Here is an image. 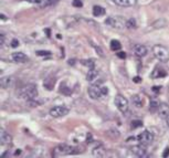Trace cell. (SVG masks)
<instances>
[{
  "instance_id": "cell-28",
  "label": "cell",
  "mask_w": 169,
  "mask_h": 158,
  "mask_svg": "<svg viewBox=\"0 0 169 158\" xmlns=\"http://www.w3.org/2000/svg\"><path fill=\"white\" fill-rule=\"evenodd\" d=\"M35 54L38 56H49L51 55V51H47V50H38L35 52Z\"/></svg>"
},
{
  "instance_id": "cell-39",
  "label": "cell",
  "mask_w": 169,
  "mask_h": 158,
  "mask_svg": "<svg viewBox=\"0 0 169 158\" xmlns=\"http://www.w3.org/2000/svg\"><path fill=\"white\" fill-rule=\"evenodd\" d=\"M160 89V86H153V91L154 92H158Z\"/></svg>"
},
{
  "instance_id": "cell-38",
  "label": "cell",
  "mask_w": 169,
  "mask_h": 158,
  "mask_svg": "<svg viewBox=\"0 0 169 158\" xmlns=\"http://www.w3.org/2000/svg\"><path fill=\"white\" fill-rule=\"evenodd\" d=\"M95 49L97 50V52H99V56H103V55H104V54H103V52L101 51V50H99V49L97 48V47H95Z\"/></svg>"
},
{
  "instance_id": "cell-14",
  "label": "cell",
  "mask_w": 169,
  "mask_h": 158,
  "mask_svg": "<svg viewBox=\"0 0 169 158\" xmlns=\"http://www.w3.org/2000/svg\"><path fill=\"white\" fill-rule=\"evenodd\" d=\"M158 113H159V116L161 118H166L169 115V105L166 103H160L159 108H158Z\"/></svg>"
},
{
  "instance_id": "cell-40",
  "label": "cell",
  "mask_w": 169,
  "mask_h": 158,
  "mask_svg": "<svg viewBox=\"0 0 169 158\" xmlns=\"http://www.w3.org/2000/svg\"><path fill=\"white\" fill-rule=\"evenodd\" d=\"M44 31H45V33L48 34V37H50V34H51V30H50V29H45Z\"/></svg>"
},
{
  "instance_id": "cell-8",
  "label": "cell",
  "mask_w": 169,
  "mask_h": 158,
  "mask_svg": "<svg viewBox=\"0 0 169 158\" xmlns=\"http://www.w3.org/2000/svg\"><path fill=\"white\" fill-rule=\"evenodd\" d=\"M87 93H89V97L92 98V100H99L101 95H102V91H101V87L99 85H96V84H93L91 86L89 87V90H87Z\"/></svg>"
},
{
  "instance_id": "cell-12",
  "label": "cell",
  "mask_w": 169,
  "mask_h": 158,
  "mask_svg": "<svg viewBox=\"0 0 169 158\" xmlns=\"http://www.w3.org/2000/svg\"><path fill=\"white\" fill-rule=\"evenodd\" d=\"M13 83V78L12 76H2L1 80H0V86L3 90H7L9 89Z\"/></svg>"
},
{
  "instance_id": "cell-30",
  "label": "cell",
  "mask_w": 169,
  "mask_h": 158,
  "mask_svg": "<svg viewBox=\"0 0 169 158\" xmlns=\"http://www.w3.org/2000/svg\"><path fill=\"white\" fill-rule=\"evenodd\" d=\"M72 5H73L74 7H77V8H81V7L83 6V3H82L81 0H73V1H72Z\"/></svg>"
},
{
  "instance_id": "cell-2",
  "label": "cell",
  "mask_w": 169,
  "mask_h": 158,
  "mask_svg": "<svg viewBox=\"0 0 169 158\" xmlns=\"http://www.w3.org/2000/svg\"><path fill=\"white\" fill-rule=\"evenodd\" d=\"M77 149L80 148L72 147V146L67 145V144H61V145L55 147L53 153H54V156H62V155H70V154H76V153L82 152V150H77Z\"/></svg>"
},
{
  "instance_id": "cell-13",
  "label": "cell",
  "mask_w": 169,
  "mask_h": 158,
  "mask_svg": "<svg viewBox=\"0 0 169 158\" xmlns=\"http://www.w3.org/2000/svg\"><path fill=\"white\" fill-rule=\"evenodd\" d=\"M112 1L119 7H133L137 3V0H112Z\"/></svg>"
},
{
  "instance_id": "cell-10",
  "label": "cell",
  "mask_w": 169,
  "mask_h": 158,
  "mask_svg": "<svg viewBox=\"0 0 169 158\" xmlns=\"http://www.w3.org/2000/svg\"><path fill=\"white\" fill-rule=\"evenodd\" d=\"M133 52H134V54L136 56H138V58H144L148 53V49H147V47H145L143 44H137L134 47Z\"/></svg>"
},
{
  "instance_id": "cell-34",
  "label": "cell",
  "mask_w": 169,
  "mask_h": 158,
  "mask_svg": "<svg viewBox=\"0 0 169 158\" xmlns=\"http://www.w3.org/2000/svg\"><path fill=\"white\" fill-rule=\"evenodd\" d=\"M168 155H169V147H167V148L165 149V152L163 153V157H167Z\"/></svg>"
},
{
  "instance_id": "cell-16",
  "label": "cell",
  "mask_w": 169,
  "mask_h": 158,
  "mask_svg": "<svg viewBox=\"0 0 169 158\" xmlns=\"http://www.w3.org/2000/svg\"><path fill=\"white\" fill-rule=\"evenodd\" d=\"M0 142H1V145L9 144V143L12 142V137H11L7 132H5L3 129H1V131H0Z\"/></svg>"
},
{
  "instance_id": "cell-3",
  "label": "cell",
  "mask_w": 169,
  "mask_h": 158,
  "mask_svg": "<svg viewBox=\"0 0 169 158\" xmlns=\"http://www.w3.org/2000/svg\"><path fill=\"white\" fill-rule=\"evenodd\" d=\"M153 53L156 56V59H158L161 62H168L169 61V50L165 47L160 44L155 45L153 48Z\"/></svg>"
},
{
  "instance_id": "cell-20",
  "label": "cell",
  "mask_w": 169,
  "mask_h": 158,
  "mask_svg": "<svg viewBox=\"0 0 169 158\" xmlns=\"http://www.w3.org/2000/svg\"><path fill=\"white\" fill-rule=\"evenodd\" d=\"M54 84H55V79L54 78H48L47 80H44L43 85H44V87L47 89V90L51 91L52 89L54 87Z\"/></svg>"
},
{
  "instance_id": "cell-7",
  "label": "cell",
  "mask_w": 169,
  "mask_h": 158,
  "mask_svg": "<svg viewBox=\"0 0 169 158\" xmlns=\"http://www.w3.org/2000/svg\"><path fill=\"white\" fill-rule=\"evenodd\" d=\"M70 112V110L65 106H54L52 107L50 110V115L54 118H57V117H63L65 115H67V113Z\"/></svg>"
},
{
  "instance_id": "cell-26",
  "label": "cell",
  "mask_w": 169,
  "mask_h": 158,
  "mask_svg": "<svg viewBox=\"0 0 169 158\" xmlns=\"http://www.w3.org/2000/svg\"><path fill=\"white\" fill-rule=\"evenodd\" d=\"M82 64L87 66L89 69H93L95 68V60H93V59H89V60H83L82 61Z\"/></svg>"
},
{
  "instance_id": "cell-27",
  "label": "cell",
  "mask_w": 169,
  "mask_h": 158,
  "mask_svg": "<svg viewBox=\"0 0 169 158\" xmlns=\"http://www.w3.org/2000/svg\"><path fill=\"white\" fill-rule=\"evenodd\" d=\"M126 28H128V29H135L136 28V20L134 18H129V20L126 21Z\"/></svg>"
},
{
  "instance_id": "cell-21",
  "label": "cell",
  "mask_w": 169,
  "mask_h": 158,
  "mask_svg": "<svg viewBox=\"0 0 169 158\" xmlns=\"http://www.w3.org/2000/svg\"><path fill=\"white\" fill-rule=\"evenodd\" d=\"M93 15L94 17H99L105 15V9L101 6H94L93 7Z\"/></svg>"
},
{
  "instance_id": "cell-25",
  "label": "cell",
  "mask_w": 169,
  "mask_h": 158,
  "mask_svg": "<svg viewBox=\"0 0 169 158\" xmlns=\"http://www.w3.org/2000/svg\"><path fill=\"white\" fill-rule=\"evenodd\" d=\"M167 22L165 21L164 19H159V20H157L156 22L154 23L153 27L155 28V29H161V28H164V27L166 26Z\"/></svg>"
},
{
  "instance_id": "cell-15",
  "label": "cell",
  "mask_w": 169,
  "mask_h": 158,
  "mask_svg": "<svg viewBox=\"0 0 169 158\" xmlns=\"http://www.w3.org/2000/svg\"><path fill=\"white\" fill-rule=\"evenodd\" d=\"M86 79L89 82H95L97 79H99V71L96 70L95 68L93 69H89V71L87 72V74H86Z\"/></svg>"
},
{
  "instance_id": "cell-32",
  "label": "cell",
  "mask_w": 169,
  "mask_h": 158,
  "mask_svg": "<svg viewBox=\"0 0 169 158\" xmlns=\"http://www.w3.org/2000/svg\"><path fill=\"white\" fill-rule=\"evenodd\" d=\"M117 56H118V58H121V59H125V58H126V53H125L124 51L118 52V53H117Z\"/></svg>"
},
{
  "instance_id": "cell-11",
  "label": "cell",
  "mask_w": 169,
  "mask_h": 158,
  "mask_svg": "<svg viewBox=\"0 0 169 158\" xmlns=\"http://www.w3.org/2000/svg\"><path fill=\"white\" fill-rule=\"evenodd\" d=\"M11 60L16 63H26L28 62L29 58L22 52H15L11 54Z\"/></svg>"
},
{
  "instance_id": "cell-37",
  "label": "cell",
  "mask_w": 169,
  "mask_h": 158,
  "mask_svg": "<svg viewBox=\"0 0 169 158\" xmlns=\"http://www.w3.org/2000/svg\"><path fill=\"white\" fill-rule=\"evenodd\" d=\"M28 1H29V2L38 3V5H39V3H40V2H41V0H28Z\"/></svg>"
},
{
  "instance_id": "cell-31",
  "label": "cell",
  "mask_w": 169,
  "mask_h": 158,
  "mask_svg": "<svg viewBox=\"0 0 169 158\" xmlns=\"http://www.w3.org/2000/svg\"><path fill=\"white\" fill-rule=\"evenodd\" d=\"M19 45V41L17 39H13L12 41H11V48H17Z\"/></svg>"
},
{
  "instance_id": "cell-4",
  "label": "cell",
  "mask_w": 169,
  "mask_h": 158,
  "mask_svg": "<svg viewBox=\"0 0 169 158\" xmlns=\"http://www.w3.org/2000/svg\"><path fill=\"white\" fill-rule=\"evenodd\" d=\"M126 21L123 17H109L106 19V24H109V27H112L114 29H118L122 30L126 28Z\"/></svg>"
},
{
  "instance_id": "cell-19",
  "label": "cell",
  "mask_w": 169,
  "mask_h": 158,
  "mask_svg": "<svg viewBox=\"0 0 169 158\" xmlns=\"http://www.w3.org/2000/svg\"><path fill=\"white\" fill-rule=\"evenodd\" d=\"M159 101L157 100V98H151L150 100V103H149V111L151 113H156L158 108H159Z\"/></svg>"
},
{
  "instance_id": "cell-1",
  "label": "cell",
  "mask_w": 169,
  "mask_h": 158,
  "mask_svg": "<svg viewBox=\"0 0 169 158\" xmlns=\"http://www.w3.org/2000/svg\"><path fill=\"white\" fill-rule=\"evenodd\" d=\"M37 96H38V89L34 83L26 84L20 91V97L26 98V100H34Z\"/></svg>"
},
{
  "instance_id": "cell-6",
  "label": "cell",
  "mask_w": 169,
  "mask_h": 158,
  "mask_svg": "<svg viewBox=\"0 0 169 158\" xmlns=\"http://www.w3.org/2000/svg\"><path fill=\"white\" fill-rule=\"evenodd\" d=\"M139 144H143V145H150L154 140V135L153 133H150L149 131H145V132L141 133L139 135L136 137Z\"/></svg>"
},
{
  "instance_id": "cell-42",
  "label": "cell",
  "mask_w": 169,
  "mask_h": 158,
  "mask_svg": "<svg viewBox=\"0 0 169 158\" xmlns=\"http://www.w3.org/2000/svg\"><path fill=\"white\" fill-rule=\"evenodd\" d=\"M1 19H2V20H7V17L5 16V15H1Z\"/></svg>"
},
{
  "instance_id": "cell-41",
  "label": "cell",
  "mask_w": 169,
  "mask_h": 158,
  "mask_svg": "<svg viewBox=\"0 0 169 158\" xmlns=\"http://www.w3.org/2000/svg\"><path fill=\"white\" fill-rule=\"evenodd\" d=\"M166 123H167V125H168V127H169V115L166 117Z\"/></svg>"
},
{
  "instance_id": "cell-22",
  "label": "cell",
  "mask_w": 169,
  "mask_h": 158,
  "mask_svg": "<svg viewBox=\"0 0 169 158\" xmlns=\"http://www.w3.org/2000/svg\"><path fill=\"white\" fill-rule=\"evenodd\" d=\"M60 0H41V2L39 3L40 8H45V7H50L55 5L57 2H59Z\"/></svg>"
},
{
  "instance_id": "cell-29",
  "label": "cell",
  "mask_w": 169,
  "mask_h": 158,
  "mask_svg": "<svg viewBox=\"0 0 169 158\" xmlns=\"http://www.w3.org/2000/svg\"><path fill=\"white\" fill-rule=\"evenodd\" d=\"M143 126V122L141 121H133L132 122V127L133 128H138V127H141Z\"/></svg>"
},
{
  "instance_id": "cell-33",
  "label": "cell",
  "mask_w": 169,
  "mask_h": 158,
  "mask_svg": "<svg viewBox=\"0 0 169 158\" xmlns=\"http://www.w3.org/2000/svg\"><path fill=\"white\" fill-rule=\"evenodd\" d=\"M101 91H102V94L103 95H106V94H107V92H109V91H107V87H101Z\"/></svg>"
},
{
  "instance_id": "cell-24",
  "label": "cell",
  "mask_w": 169,
  "mask_h": 158,
  "mask_svg": "<svg viewBox=\"0 0 169 158\" xmlns=\"http://www.w3.org/2000/svg\"><path fill=\"white\" fill-rule=\"evenodd\" d=\"M121 48L122 44L118 40H112L111 41V49H112L113 51H118V50H121Z\"/></svg>"
},
{
  "instance_id": "cell-18",
  "label": "cell",
  "mask_w": 169,
  "mask_h": 158,
  "mask_svg": "<svg viewBox=\"0 0 169 158\" xmlns=\"http://www.w3.org/2000/svg\"><path fill=\"white\" fill-rule=\"evenodd\" d=\"M167 75V72L164 70V69H160V68H156L155 70L153 71V73H151V78H164V76H166Z\"/></svg>"
},
{
  "instance_id": "cell-9",
  "label": "cell",
  "mask_w": 169,
  "mask_h": 158,
  "mask_svg": "<svg viewBox=\"0 0 169 158\" xmlns=\"http://www.w3.org/2000/svg\"><path fill=\"white\" fill-rule=\"evenodd\" d=\"M132 153L134 154L136 157H146L148 154H147V149L145 147V145L141 144V145H136V146H133L132 147Z\"/></svg>"
},
{
  "instance_id": "cell-36",
  "label": "cell",
  "mask_w": 169,
  "mask_h": 158,
  "mask_svg": "<svg viewBox=\"0 0 169 158\" xmlns=\"http://www.w3.org/2000/svg\"><path fill=\"white\" fill-rule=\"evenodd\" d=\"M1 45H3L5 44V34H3V33H1Z\"/></svg>"
},
{
  "instance_id": "cell-17",
  "label": "cell",
  "mask_w": 169,
  "mask_h": 158,
  "mask_svg": "<svg viewBox=\"0 0 169 158\" xmlns=\"http://www.w3.org/2000/svg\"><path fill=\"white\" fill-rule=\"evenodd\" d=\"M92 155L94 157H104L105 156V148L102 145H99L93 148Z\"/></svg>"
},
{
  "instance_id": "cell-5",
  "label": "cell",
  "mask_w": 169,
  "mask_h": 158,
  "mask_svg": "<svg viewBox=\"0 0 169 158\" xmlns=\"http://www.w3.org/2000/svg\"><path fill=\"white\" fill-rule=\"evenodd\" d=\"M115 106L117 107V110L122 113H126L128 110V101L125 98L123 95H117L115 97Z\"/></svg>"
},
{
  "instance_id": "cell-23",
  "label": "cell",
  "mask_w": 169,
  "mask_h": 158,
  "mask_svg": "<svg viewBox=\"0 0 169 158\" xmlns=\"http://www.w3.org/2000/svg\"><path fill=\"white\" fill-rule=\"evenodd\" d=\"M132 101L136 107H141L143 106V98H141V95H134L132 97Z\"/></svg>"
},
{
  "instance_id": "cell-35",
  "label": "cell",
  "mask_w": 169,
  "mask_h": 158,
  "mask_svg": "<svg viewBox=\"0 0 169 158\" xmlns=\"http://www.w3.org/2000/svg\"><path fill=\"white\" fill-rule=\"evenodd\" d=\"M134 82H135V83H141V79L139 78V76H135V78H134Z\"/></svg>"
}]
</instances>
